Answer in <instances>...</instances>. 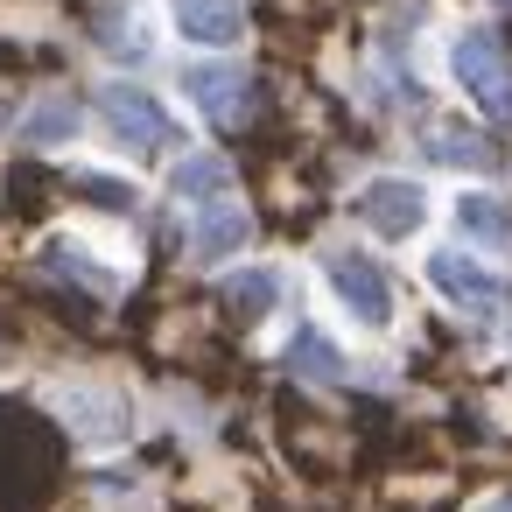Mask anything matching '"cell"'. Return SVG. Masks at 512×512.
<instances>
[{"instance_id":"8","label":"cell","mask_w":512,"mask_h":512,"mask_svg":"<svg viewBox=\"0 0 512 512\" xmlns=\"http://www.w3.org/2000/svg\"><path fill=\"white\" fill-rule=\"evenodd\" d=\"M246 246H253V211L246 204L197 211V225H190V260L197 267H232V260H246Z\"/></svg>"},{"instance_id":"17","label":"cell","mask_w":512,"mask_h":512,"mask_svg":"<svg viewBox=\"0 0 512 512\" xmlns=\"http://www.w3.org/2000/svg\"><path fill=\"white\" fill-rule=\"evenodd\" d=\"M85 190H92V197H106L113 211H134V183H127V176H99V169H92V176H85Z\"/></svg>"},{"instance_id":"18","label":"cell","mask_w":512,"mask_h":512,"mask_svg":"<svg viewBox=\"0 0 512 512\" xmlns=\"http://www.w3.org/2000/svg\"><path fill=\"white\" fill-rule=\"evenodd\" d=\"M477 512H512V491H498V498H484Z\"/></svg>"},{"instance_id":"12","label":"cell","mask_w":512,"mask_h":512,"mask_svg":"<svg viewBox=\"0 0 512 512\" xmlns=\"http://www.w3.org/2000/svg\"><path fill=\"white\" fill-rule=\"evenodd\" d=\"M449 211H456V232H463L470 246L512 253V197H505V190H463Z\"/></svg>"},{"instance_id":"4","label":"cell","mask_w":512,"mask_h":512,"mask_svg":"<svg viewBox=\"0 0 512 512\" xmlns=\"http://www.w3.org/2000/svg\"><path fill=\"white\" fill-rule=\"evenodd\" d=\"M449 78L484 120H512V57L491 29H463L449 43Z\"/></svg>"},{"instance_id":"2","label":"cell","mask_w":512,"mask_h":512,"mask_svg":"<svg viewBox=\"0 0 512 512\" xmlns=\"http://www.w3.org/2000/svg\"><path fill=\"white\" fill-rule=\"evenodd\" d=\"M99 127H106L120 148H134V155H162V148H176V134H183L176 106L155 99V85H141V78H106V85H99Z\"/></svg>"},{"instance_id":"6","label":"cell","mask_w":512,"mask_h":512,"mask_svg":"<svg viewBox=\"0 0 512 512\" xmlns=\"http://www.w3.org/2000/svg\"><path fill=\"white\" fill-rule=\"evenodd\" d=\"M351 211H358V225L379 232V239H414V232L428 225V190H421L414 176H372Z\"/></svg>"},{"instance_id":"13","label":"cell","mask_w":512,"mask_h":512,"mask_svg":"<svg viewBox=\"0 0 512 512\" xmlns=\"http://www.w3.org/2000/svg\"><path fill=\"white\" fill-rule=\"evenodd\" d=\"M43 267H50V274H71V281H85L92 295H120V288H127V267H106V260H85L71 232H50V239H43Z\"/></svg>"},{"instance_id":"14","label":"cell","mask_w":512,"mask_h":512,"mask_svg":"<svg viewBox=\"0 0 512 512\" xmlns=\"http://www.w3.org/2000/svg\"><path fill=\"white\" fill-rule=\"evenodd\" d=\"M288 365H295L302 379H330V386H337V379H351L344 351H337V344H330V337H323L316 323H302V330L288 337Z\"/></svg>"},{"instance_id":"7","label":"cell","mask_w":512,"mask_h":512,"mask_svg":"<svg viewBox=\"0 0 512 512\" xmlns=\"http://www.w3.org/2000/svg\"><path fill=\"white\" fill-rule=\"evenodd\" d=\"M162 22L190 43V50H239L246 43V0H162Z\"/></svg>"},{"instance_id":"16","label":"cell","mask_w":512,"mask_h":512,"mask_svg":"<svg viewBox=\"0 0 512 512\" xmlns=\"http://www.w3.org/2000/svg\"><path fill=\"white\" fill-rule=\"evenodd\" d=\"M421 148H428V162H442V169H491V148H484L470 127H435Z\"/></svg>"},{"instance_id":"15","label":"cell","mask_w":512,"mask_h":512,"mask_svg":"<svg viewBox=\"0 0 512 512\" xmlns=\"http://www.w3.org/2000/svg\"><path fill=\"white\" fill-rule=\"evenodd\" d=\"M281 267H246V274H232L225 281V302L239 309V316H274L281 309Z\"/></svg>"},{"instance_id":"5","label":"cell","mask_w":512,"mask_h":512,"mask_svg":"<svg viewBox=\"0 0 512 512\" xmlns=\"http://www.w3.org/2000/svg\"><path fill=\"white\" fill-rule=\"evenodd\" d=\"M421 274H428V288H435L456 316H470V323H491V316L505 309V281H498V267H484V260L463 253V246H435V253L421 260Z\"/></svg>"},{"instance_id":"1","label":"cell","mask_w":512,"mask_h":512,"mask_svg":"<svg viewBox=\"0 0 512 512\" xmlns=\"http://www.w3.org/2000/svg\"><path fill=\"white\" fill-rule=\"evenodd\" d=\"M50 407L64 414V428L92 449V456H106V449H127L134 442V400L113 386V379H57L50 386Z\"/></svg>"},{"instance_id":"10","label":"cell","mask_w":512,"mask_h":512,"mask_svg":"<svg viewBox=\"0 0 512 512\" xmlns=\"http://www.w3.org/2000/svg\"><path fill=\"white\" fill-rule=\"evenodd\" d=\"M169 190L197 211H218V204H232V162L211 155V148H190V155L169 162Z\"/></svg>"},{"instance_id":"11","label":"cell","mask_w":512,"mask_h":512,"mask_svg":"<svg viewBox=\"0 0 512 512\" xmlns=\"http://www.w3.org/2000/svg\"><path fill=\"white\" fill-rule=\"evenodd\" d=\"M183 99L204 120H239L246 113V71L239 64H190L183 71Z\"/></svg>"},{"instance_id":"9","label":"cell","mask_w":512,"mask_h":512,"mask_svg":"<svg viewBox=\"0 0 512 512\" xmlns=\"http://www.w3.org/2000/svg\"><path fill=\"white\" fill-rule=\"evenodd\" d=\"M15 134H22V148H43V155H57V148H71L78 134H85V106L71 99V92H43L22 120H15Z\"/></svg>"},{"instance_id":"3","label":"cell","mask_w":512,"mask_h":512,"mask_svg":"<svg viewBox=\"0 0 512 512\" xmlns=\"http://www.w3.org/2000/svg\"><path fill=\"white\" fill-rule=\"evenodd\" d=\"M316 274H323L330 302H337L358 330H393V281H386V267H379L372 253H358V246H330V253L316 260Z\"/></svg>"}]
</instances>
